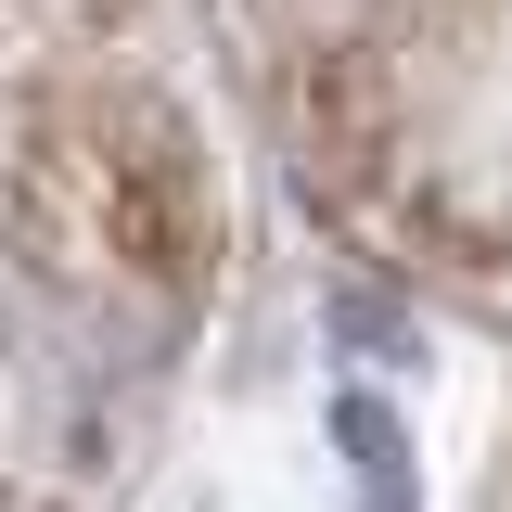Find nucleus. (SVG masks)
Listing matches in <instances>:
<instances>
[{"mask_svg": "<svg viewBox=\"0 0 512 512\" xmlns=\"http://www.w3.org/2000/svg\"><path fill=\"white\" fill-rule=\"evenodd\" d=\"M52 141H64L52 180L77 205V231L103 244V269L141 282V295H192L205 256H218L205 141L167 103H141V90H77V103H52Z\"/></svg>", "mask_w": 512, "mask_h": 512, "instance_id": "nucleus-1", "label": "nucleus"}, {"mask_svg": "<svg viewBox=\"0 0 512 512\" xmlns=\"http://www.w3.org/2000/svg\"><path fill=\"white\" fill-rule=\"evenodd\" d=\"M308 13H384V0H308Z\"/></svg>", "mask_w": 512, "mask_h": 512, "instance_id": "nucleus-2", "label": "nucleus"}]
</instances>
